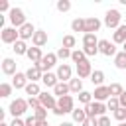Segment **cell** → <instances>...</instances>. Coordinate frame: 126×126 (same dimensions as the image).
<instances>
[{
	"label": "cell",
	"mask_w": 126,
	"mask_h": 126,
	"mask_svg": "<svg viewBox=\"0 0 126 126\" xmlns=\"http://www.w3.org/2000/svg\"><path fill=\"white\" fill-rule=\"evenodd\" d=\"M102 24H104L108 30H118V28L122 26V14H120V10H116V8L106 10V12H104Z\"/></svg>",
	"instance_id": "obj_1"
},
{
	"label": "cell",
	"mask_w": 126,
	"mask_h": 126,
	"mask_svg": "<svg viewBox=\"0 0 126 126\" xmlns=\"http://www.w3.org/2000/svg\"><path fill=\"white\" fill-rule=\"evenodd\" d=\"M30 104H28V98H14L8 106V112L12 114V118H22L26 112H28Z\"/></svg>",
	"instance_id": "obj_2"
},
{
	"label": "cell",
	"mask_w": 126,
	"mask_h": 126,
	"mask_svg": "<svg viewBox=\"0 0 126 126\" xmlns=\"http://www.w3.org/2000/svg\"><path fill=\"white\" fill-rule=\"evenodd\" d=\"M8 20H10L12 28H16V30H20L24 24H28V20H26V12H24L22 8H18V6H14V8L10 10V14H8Z\"/></svg>",
	"instance_id": "obj_3"
},
{
	"label": "cell",
	"mask_w": 126,
	"mask_h": 126,
	"mask_svg": "<svg viewBox=\"0 0 126 126\" xmlns=\"http://www.w3.org/2000/svg\"><path fill=\"white\" fill-rule=\"evenodd\" d=\"M106 102H96V100H93L91 104H87L85 106V112H87V116L89 118H100V116H104L106 114Z\"/></svg>",
	"instance_id": "obj_4"
},
{
	"label": "cell",
	"mask_w": 126,
	"mask_h": 126,
	"mask_svg": "<svg viewBox=\"0 0 126 126\" xmlns=\"http://www.w3.org/2000/svg\"><path fill=\"white\" fill-rule=\"evenodd\" d=\"M0 39H2V43H6V45H14L18 39H20V32L16 30V28H2L0 30Z\"/></svg>",
	"instance_id": "obj_5"
},
{
	"label": "cell",
	"mask_w": 126,
	"mask_h": 126,
	"mask_svg": "<svg viewBox=\"0 0 126 126\" xmlns=\"http://www.w3.org/2000/svg\"><path fill=\"white\" fill-rule=\"evenodd\" d=\"M55 75H57V79L61 83H69L73 79V67L69 63H59L57 69H55Z\"/></svg>",
	"instance_id": "obj_6"
},
{
	"label": "cell",
	"mask_w": 126,
	"mask_h": 126,
	"mask_svg": "<svg viewBox=\"0 0 126 126\" xmlns=\"http://www.w3.org/2000/svg\"><path fill=\"white\" fill-rule=\"evenodd\" d=\"M98 53L104 55V57H114L118 51H116V43L110 41V39H100L98 41Z\"/></svg>",
	"instance_id": "obj_7"
},
{
	"label": "cell",
	"mask_w": 126,
	"mask_h": 126,
	"mask_svg": "<svg viewBox=\"0 0 126 126\" xmlns=\"http://www.w3.org/2000/svg\"><path fill=\"white\" fill-rule=\"evenodd\" d=\"M57 61H59V59H57V55H55V53H51V51H47V53L43 55V59L39 61V69H41L43 73H49L55 65H59Z\"/></svg>",
	"instance_id": "obj_8"
},
{
	"label": "cell",
	"mask_w": 126,
	"mask_h": 126,
	"mask_svg": "<svg viewBox=\"0 0 126 126\" xmlns=\"http://www.w3.org/2000/svg\"><path fill=\"white\" fill-rule=\"evenodd\" d=\"M37 98H39V102H41V106H43V108H47V110H53V108L57 106V96H55L53 93H47V91H41V94H39Z\"/></svg>",
	"instance_id": "obj_9"
},
{
	"label": "cell",
	"mask_w": 126,
	"mask_h": 126,
	"mask_svg": "<svg viewBox=\"0 0 126 126\" xmlns=\"http://www.w3.org/2000/svg\"><path fill=\"white\" fill-rule=\"evenodd\" d=\"M57 106L63 110V114H71L77 106H75V98L71 96V94H65V96H61V98H57Z\"/></svg>",
	"instance_id": "obj_10"
},
{
	"label": "cell",
	"mask_w": 126,
	"mask_h": 126,
	"mask_svg": "<svg viewBox=\"0 0 126 126\" xmlns=\"http://www.w3.org/2000/svg\"><path fill=\"white\" fill-rule=\"evenodd\" d=\"M24 73H26V77H28L30 83H39L43 79V71L39 69V65H30Z\"/></svg>",
	"instance_id": "obj_11"
},
{
	"label": "cell",
	"mask_w": 126,
	"mask_h": 126,
	"mask_svg": "<svg viewBox=\"0 0 126 126\" xmlns=\"http://www.w3.org/2000/svg\"><path fill=\"white\" fill-rule=\"evenodd\" d=\"M93 98H94L96 102H106V100L110 98V89H108V85L94 87V91H93Z\"/></svg>",
	"instance_id": "obj_12"
},
{
	"label": "cell",
	"mask_w": 126,
	"mask_h": 126,
	"mask_svg": "<svg viewBox=\"0 0 126 126\" xmlns=\"http://www.w3.org/2000/svg\"><path fill=\"white\" fill-rule=\"evenodd\" d=\"M100 26H102V22H100L98 18H94V16L85 18V33H96V32L100 30ZM85 33H83V35H85Z\"/></svg>",
	"instance_id": "obj_13"
},
{
	"label": "cell",
	"mask_w": 126,
	"mask_h": 126,
	"mask_svg": "<svg viewBox=\"0 0 126 126\" xmlns=\"http://www.w3.org/2000/svg\"><path fill=\"white\" fill-rule=\"evenodd\" d=\"M18 32H20V39H22V41H28V39L33 37V33H35L37 30H35V26H33L32 22H28V24H24Z\"/></svg>",
	"instance_id": "obj_14"
},
{
	"label": "cell",
	"mask_w": 126,
	"mask_h": 126,
	"mask_svg": "<svg viewBox=\"0 0 126 126\" xmlns=\"http://www.w3.org/2000/svg\"><path fill=\"white\" fill-rule=\"evenodd\" d=\"M2 73L8 75V77H14V75L18 73V69H16V61H14L12 57H4V59H2Z\"/></svg>",
	"instance_id": "obj_15"
},
{
	"label": "cell",
	"mask_w": 126,
	"mask_h": 126,
	"mask_svg": "<svg viewBox=\"0 0 126 126\" xmlns=\"http://www.w3.org/2000/svg\"><path fill=\"white\" fill-rule=\"evenodd\" d=\"M93 71H94V69H93V65H91V61H89V59H87L85 63L77 65V77H79V79H87V77L91 79Z\"/></svg>",
	"instance_id": "obj_16"
},
{
	"label": "cell",
	"mask_w": 126,
	"mask_h": 126,
	"mask_svg": "<svg viewBox=\"0 0 126 126\" xmlns=\"http://www.w3.org/2000/svg\"><path fill=\"white\" fill-rule=\"evenodd\" d=\"M43 55H45V53H41V47H30L26 57L30 59V63H32V65H39V61L43 59Z\"/></svg>",
	"instance_id": "obj_17"
},
{
	"label": "cell",
	"mask_w": 126,
	"mask_h": 126,
	"mask_svg": "<svg viewBox=\"0 0 126 126\" xmlns=\"http://www.w3.org/2000/svg\"><path fill=\"white\" fill-rule=\"evenodd\" d=\"M28 77H26V73H22V71H18L14 77H12V87L18 91V89H26L28 87Z\"/></svg>",
	"instance_id": "obj_18"
},
{
	"label": "cell",
	"mask_w": 126,
	"mask_h": 126,
	"mask_svg": "<svg viewBox=\"0 0 126 126\" xmlns=\"http://www.w3.org/2000/svg\"><path fill=\"white\" fill-rule=\"evenodd\" d=\"M112 41H114L116 45H124V43H126V24H122L118 30L112 32Z\"/></svg>",
	"instance_id": "obj_19"
},
{
	"label": "cell",
	"mask_w": 126,
	"mask_h": 126,
	"mask_svg": "<svg viewBox=\"0 0 126 126\" xmlns=\"http://www.w3.org/2000/svg\"><path fill=\"white\" fill-rule=\"evenodd\" d=\"M45 43H47V32L37 30V32L33 33V37H32V45H33V47H43Z\"/></svg>",
	"instance_id": "obj_20"
},
{
	"label": "cell",
	"mask_w": 126,
	"mask_h": 126,
	"mask_svg": "<svg viewBox=\"0 0 126 126\" xmlns=\"http://www.w3.org/2000/svg\"><path fill=\"white\" fill-rule=\"evenodd\" d=\"M41 83H43L47 89H55V85L59 83V79H57V75H55L53 71H49V73H43V79H41Z\"/></svg>",
	"instance_id": "obj_21"
},
{
	"label": "cell",
	"mask_w": 126,
	"mask_h": 126,
	"mask_svg": "<svg viewBox=\"0 0 126 126\" xmlns=\"http://www.w3.org/2000/svg\"><path fill=\"white\" fill-rule=\"evenodd\" d=\"M71 118H73L71 122H75V124H83V122L89 118V116H87V112H85V106H83V108H81V106H79V108H75V110L71 112Z\"/></svg>",
	"instance_id": "obj_22"
},
{
	"label": "cell",
	"mask_w": 126,
	"mask_h": 126,
	"mask_svg": "<svg viewBox=\"0 0 126 126\" xmlns=\"http://www.w3.org/2000/svg\"><path fill=\"white\" fill-rule=\"evenodd\" d=\"M98 37L96 33H85L83 35V47H98Z\"/></svg>",
	"instance_id": "obj_23"
},
{
	"label": "cell",
	"mask_w": 126,
	"mask_h": 126,
	"mask_svg": "<svg viewBox=\"0 0 126 126\" xmlns=\"http://www.w3.org/2000/svg\"><path fill=\"white\" fill-rule=\"evenodd\" d=\"M104 71H100V69H94L93 71V75H91V83L94 85V87H102L104 85Z\"/></svg>",
	"instance_id": "obj_24"
},
{
	"label": "cell",
	"mask_w": 126,
	"mask_h": 126,
	"mask_svg": "<svg viewBox=\"0 0 126 126\" xmlns=\"http://www.w3.org/2000/svg\"><path fill=\"white\" fill-rule=\"evenodd\" d=\"M71 91H69V83H57L55 85V89H53V94L57 96V98H61V96H65V94H69Z\"/></svg>",
	"instance_id": "obj_25"
},
{
	"label": "cell",
	"mask_w": 126,
	"mask_h": 126,
	"mask_svg": "<svg viewBox=\"0 0 126 126\" xmlns=\"http://www.w3.org/2000/svg\"><path fill=\"white\" fill-rule=\"evenodd\" d=\"M89 57L85 55V51L83 49H73V53H71V61L75 63V65H81V63H85Z\"/></svg>",
	"instance_id": "obj_26"
},
{
	"label": "cell",
	"mask_w": 126,
	"mask_h": 126,
	"mask_svg": "<svg viewBox=\"0 0 126 126\" xmlns=\"http://www.w3.org/2000/svg\"><path fill=\"white\" fill-rule=\"evenodd\" d=\"M69 91H71V93H75V94L83 93V91H85V89H83V79H79V77L71 79V81H69Z\"/></svg>",
	"instance_id": "obj_27"
},
{
	"label": "cell",
	"mask_w": 126,
	"mask_h": 126,
	"mask_svg": "<svg viewBox=\"0 0 126 126\" xmlns=\"http://www.w3.org/2000/svg\"><path fill=\"white\" fill-rule=\"evenodd\" d=\"M24 91H26L28 98H30V96H39V94H41V87H39V83H28V87H26Z\"/></svg>",
	"instance_id": "obj_28"
},
{
	"label": "cell",
	"mask_w": 126,
	"mask_h": 126,
	"mask_svg": "<svg viewBox=\"0 0 126 126\" xmlns=\"http://www.w3.org/2000/svg\"><path fill=\"white\" fill-rule=\"evenodd\" d=\"M114 67L120 71H126V53L124 51H118L114 55Z\"/></svg>",
	"instance_id": "obj_29"
},
{
	"label": "cell",
	"mask_w": 126,
	"mask_h": 126,
	"mask_svg": "<svg viewBox=\"0 0 126 126\" xmlns=\"http://www.w3.org/2000/svg\"><path fill=\"white\" fill-rule=\"evenodd\" d=\"M12 49H14V53H16V55H28V49H30V47H28V43H26V41L18 39V41L12 45Z\"/></svg>",
	"instance_id": "obj_30"
},
{
	"label": "cell",
	"mask_w": 126,
	"mask_h": 126,
	"mask_svg": "<svg viewBox=\"0 0 126 126\" xmlns=\"http://www.w3.org/2000/svg\"><path fill=\"white\" fill-rule=\"evenodd\" d=\"M77 45V37L75 35H63V43H61V47H67V49H71L73 51V47Z\"/></svg>",
	"instance_id": "obj_31"
},
{
	"label": "cell",
	"mask_w": 126,
	"mask_h": 126,
	"mask_svg": "<svg viewBox=\"0 0 126 126\" xmlns=\"http://www.w3.org/2000/svg\"><path fill=\"white\" fill-rule=\"evenodd\" d=\"M32 114L39 120V122H47V108H43V106H37L35 110H32Z\"/></svg>",
	"instance_id": "obj_32"
},
{
	"label": "cell",
	"mask_w": 126,
	"mask_h": 126,
	"mask_svg": "<svg viewBox=\"0 0 126 126\" xmlns=\"http://www.w3.org/2000/svg\"><path fill=\"white\" fill-rule=\"evenodd\" d=\"M71 30L73 32H83L85 33V18H75L71 22Z\"/></svg>",
	"instance_id": "obj_33"
},
{
	"label": "cell",
	"mask_w": 126,
	"mask_h": 126,
	"mask_svg": "<svg viewBox=\"0 0 126 126\" xmlns=\"http://www.w3.org/2000/svg\"><path fill=\"white\" fill-rule=\"evenodd\" d=\"M12 91H14L12 83H0V96H2V98H8V96L12 94Z\"/></svg>",
	"instance_id": "obj_34"
},
{
	"label": "cell",
	"mask_w": 126,
	"mask_h": 126,
	"mask_svg": "<svg viewBox=\"0 0 126 126\" xmlns=\"http://www.w3.org/2000/svg\"><path fill=\"white\" fill-rule=\"evenodd\" d=\"M94 98H93V93H89V91H83V93H79V102L83 104V106H87V104H91Z\"/></svg>",
	"instance_id": "obj_35"
},
{
	"label": "cell",
	"mask_w": 126,
	"mask_h": 126,
	"mask_svg": "<svg viewBox=\"0 0 126 126\" xmlns=\"http://www.w3.org/2000/svg\"><path fill=\"white\" fill-rule=\"evenodd\" d=\"M108 89H110V96H116V98L124 93V89H122V85H120V83H110V85H108Z\"/></svg>",
	"instance_id": "obj_36"
},
{
	"label": "cell",
	"mask_w": 126,
	"mask_h": 126,
	"mask_svg": "<svg viewBox=\"0 0 126 126\" xmlns=\"http://www.w3.org/2000/svg\"><path fill=\"white\" fill-rule=\"evenodd\" d=\"M71 49H67V47H59L57 51H55V55H57V59H61V61H65V59H71Z\"/></svg>",
	"instance_id": "obj_37"
},
{
	"label": "cell",
	"mask_w": 126,
	"mask_h": 126,
	"mask_svg": "<svg viewBox=\"0 0 126 126\" xmlns=\"http://www.w3.org/2000/svg\"><path fill=\"white\" fill-rule=\"evenodd\" d=\"M106 108H108V110H112V112H114V110H118V108H120V100H118L116 96H110V98L106 100Z\"/></svg>",
	"instance_id": "obj_38"
},
{
	"label": "cell",
	"mask_w": 126,
	"mask_h": 126,
	"mask_svg": "<svg viewBox=\"0 0 126 126\" xmlns=\"http://www.w3.org/2000/svg\"><path fill=\"white\" fill-rule=\"evenodd\" d=\"M55 8H57L59 12H69V10H71V2H69V0H57Z\"/></svg>",
	"instance_id": "obj_39"
},
{
	"label": "cell",
	"mask_w": 126,
	"mask_h": 126,
	"mask_svg": "<svg viewBox=\"0 0 126 126\" xmlns=\"http://www.w3.org/2000/svg\"><path fill=\"white\" fill-rule=\"evenodd\" d=\"M112 116H114L118 122H126V108H122V106H120L118 110H114V112H112Z\"/></svg>",
	"instance_id": "obj_40"
},
{
	"label": "cell",
	"mask_w": 126,
	"mask_h": 126,
	"mask_svg": "<svg viewBox=\"0 0 126 126\" xmlns=\"http://www.w3.org/2000/svg\"><path fill=\"white\" fill-rule=\"evenodd\" d=\"M43 124H45V122H39L33 114H32V116H26V126H43Z\"/></svg>",
	"instance_id": "obj_41"
},
{
	"label": "cell",
	"mask_w": 126,
	"mask_h": 126,
	"mask_svg": "<svg viewBox=\"0 0 126 126\" xmlns=\"http://www.w3.org/2000/svg\"><path fill=\"white\" fill-rule=\"evenodd\" d=\"M28 104H30V108H32V110H35L37 106H41V102H39V98H37V96H30V98H28Z\"/></svg>",
	"instance_id": "obj_42"
},
{
	"label": "cell",
	"mask_w": 126,
	"mask_h": 126,
	"mask_svg": "<svg viewBox=\"0 0 126 126\" xmlns=\"http://www.w3.org/2000/svg\"><path fill=\"white\" fill-rule=\"evenodd\" d=\"M10 10H12V8H10V2H8V0H0V14H4V12L10 14Z\"/></svg>",
	"instance_id": "obj_43"
},
{
	"label": "cell",
	"mask_w": 126,
	"mask_h": 126,
	"mask_svg": "<svg viewBox=\"0 0 126 126\" xmlns=\"http://www.w3.org/2000/svg\"><path fill=\"white\" fill-rule=\"evenodd\" d=\"M81 126H98V118H87Z\"/></svg>",
	"instance_id": "obj_44"
},
{
	"label": "cell",
	"mask_w": 126,
	"mask_h": 126,
	"mask_svg": "<svg viewBox=\"0 0 126 126\" xmlns=\"http://www.w3.org/2000/svg\"><path fill=\"white\" fill-rule=\"evenodd\" d=\"M98 126H110V118L104 114V116H100L98 118Z\"/></svg>",
	"instance_id": "obj_45"
},
{
	"label": "cell",
	"mask_w": 126,
	"mask_h": 126,
	"mask_svg": "<svg viewBox=\"0 0 126 126\" xmlns=\"http://www.w3.org/2000/svg\"><path fill=\"white\" fill-rule=\"evenodd\" d=\"M10 126H26V120H22V118H12Z\"/></svg>",
	"instance_id": "obj_46"
},
{
	"label": "cell",
	"mask_w": 126,
	"mask_h": 126,
	"mask_svg": "<svg viewBox=\"0 0 126 126\" xmlns=\"http://www.w3.org/2000/svg\"><path fill=\"white\" fill-rule=\"evenodd\" d=\"M118 100H120V106H122V108H126V91L118 96Z\"/></svg>",
	"instance_id": "obj_47"
},
{
	"label": "cell",
	"mask_w": 126,
	"mask_h": 126,
	"mask_svg": "<svg viewBox=\"0 0 126 126\" xmlns=\"http://www.w3.org/2000/svg\"><path fill=\"white\" fill-rule=\"evenodd\" d=\"M51 112H53V114H55V116H63V110H61V108H59V106H55V108H53V110H51Z\"/></svg>",
	"instance_id": "obj_48"
},
{
	"label": "cell",
	"mask_w": 126,
	"mask_h": 126,
	"mask_svg": "<svg viewBox=\"0 0 126 126\" xmlns=\"http://www.w3.org/2000/svg\"><path fill=\"white\" fill-rule=\"evenodd\" d=\"M59 126H75V122H67V120H63Z\"/></svg>",
	"instance_id": "obj_49"
},
{
	"label": "cell",
	"mask_w": 126,
	"mask_h": 126,
	"mask_svg": "<svg viewBox=\"0 0 126 126\" xmlns=\"http://www.w3.org/2000/svg\"><path fill=\"white\" fill-rule=\"evenodd\" d=\"M0 126H10V124L8 122H0Z\"/></svg>",
	"instance_id": "obj_50"
},
{
	"label": "cell",
	"mask_w": 126,
	"mask_h": 126,
	"mask_svg": "<svg viewBox=\"0 0 126 126\" xmlns=\"http://www.w3.org/2000/svg\"><path fill=\"white\" fill-rule=\"evenodd\" d=\"M118 126H126V122H118Z\"/></svg>",
	"instance_id": "obj_51"
},
{
	"label": "cell",
	"mask_w": 126,
	"mask_h": 126,
	"mask_svg": "<svg viewBox=\"0 0 126 126\" xmlns=\"http://www.w3.org/2000/svg\"><path fill=\"white\" fill-rule=\"evenodd\" d=\"M122 51H124V53H126V43H124V45H122Z\"/></svg>",
	"instance_id": "obj_52"
},
{
	"label": "cell",
	"mask_w": 126,
	"mask_h": 126,
	"mask_svg": "<svg viewBox=\"0 0 126 126\" xmlns=\"http://www.w3.org/2000/svg\"><path fill=\"white\" fill-rule=\"evenodd\" d=\"M43 126H49V122H45V124H43Z\"/></svg>",
	"instance_id": "obj_53"
},
{
	"label": "cell",
	"mask_w": 126,
	"mask_h": 126,
	"mask_svg": "<svg viewBox=\"0 0 126 126\" xmlns=\"http://www.w3.org/2000/svg\"><path fill=\"white\" fill-rule=\"evenodd\" d=\"M124 24H126V22H124Z\"/></svg>",
	"instance_id": "obj_54"
}]
</instances>
